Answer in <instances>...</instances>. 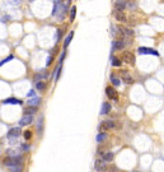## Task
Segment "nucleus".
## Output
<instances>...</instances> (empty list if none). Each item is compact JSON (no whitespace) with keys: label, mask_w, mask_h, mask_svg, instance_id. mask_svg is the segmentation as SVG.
I'll return each mask as SVG.
<instances>
[{"label":"nucleus","mask_w":164,"mask_h":172,"mask_svg":"<svg viewBox=\"0 0 164 172\" xmlns=\"http://www.w3.org/2000/svg\"><path fill=\"white\" fill-rule=\"evenodd\" d=\"M42 122H43V117H40V120H38V122H37V131L40 135H41V133H42Z\"/></svg>","instance_id":"19"},{"label":"nucleus","mask_w":164,"mask_h":172,"mask_svg":"<svg viewBox=\"0 0 164 172\" xmlns=\"http://www.w3.org/2000/svg\"><path fill=\"white\" fill-rule=\"evenodd\" d=\"M9 60H13V55H10V56H8V57H6V59H4V60H3V61H0V66H1V65H3V64H5L6 61H9Z\"/></svg>","instance_id":"30"},{"label":"nucleus","mask_w":164,"mask_h":172,"mask_svg":"<svg viewBox=\"0 0 164 172\" xmlns=\"http://www.w3.org/2000/svg\"><path fill=\"white\" fill-rule=\"evenodd\" d=\"M45 76H47L46 70H43L42 73H38V75H36V79H41V78H45Z\"/></svg>","instance_id":"26"},{"label":"nucleus","mask_w":164,"mask_h":172,"mask_svg":"<svg viewBox=\"0 0 164 172\" xmlns=\"http://www.w3.org/2000/svg\"><path fill=\"white\" fill-rule=\"evenodd\" d=\"M113 157H115L113 153L107 152V153H104V154H103V161L104 162H111V161H113Z\"/></svg>","instance_id":"15"},{"label":"nucleus","mask_w":164,"mask_h":172,"mask_svg":"<svg viewBox=\"0 0 164 172\" xmlns=\"http://www.w3.org/2000/svg\"><path fill=\"white\" fill-rule=\"evenodd\" d=\"M33 120V116H28V115H24L21 120H19V125L21 126H25V125H30Z\"/></svg>","instance_id":"10"},{"label":"nucleus","mask_w":164,"mask_h":172,"mask_svg":"<svg viewBox=\"0 0 164 172\" xmlns=\"http://www.w3.org/2000/svg\"><path fill=\"white\" fill-rule=\"evenodd\" d=\"M118 31H120L122 34H126V36H132V34H134L132 30H128V28L124 27V25H120V27H118Z\"/></svg>","instance_id":"13"},{"label":"nucleus","mask_w":164,"mask_h":172,"mask_svg":"<svg viewBox=\"0 0 164 172\" xmlns=\"http://www.w3.org/2000/svg\"><path fill=\"white\" fill-rule=\"evenodd\" d=\"M109 111H111V105L107 103V102H104V103L102 105V108H101V115H107Z\"/></svg>","instance_id":"14"},{"label":"nucleus","mask_w":164,"mask_h":172,"mask_svg":"<svg viewBox=\"0 0 164 172\" xmlns=\"http://www.w3.org/2000/svg\"><path fill=\"white\" fill-rule=\"evenodd\" d=\"M75 13H76V8L75 6H73V8L70 9V19H71V21L75 19Z\"/></svg>","instance_id":"24"},{"label":"nucleus","mask_w":164,"mask_h":172,"mask_svg":"<svg viewBox=\"0 0 164 172\" xmlns=\"http://www.w3.org/2000/svg\"><path fill=\"white\" fill-rule=\"evenodd\" d=\"M52 59H54V56H51V55H50V56H49V59H47V64H46L47 66H50V65H51V61H52Z\"/></svg>","instance_id":"31"},{"label":"nucleus","mask_w":164,"mask_h":172,"mask_svg":"<svg viewBox=\"0 0 164 172\" xmlns=\"http://www.w3.org/2000/svg\"><path fill=\"white\" fill-rule=\"evenodd\" d=\"M22 148L24 149V151H27V149H30V144H23V147Z\"/></svg>","instance_id":"33"},{"label":"nucleus","mask_w":164,"mask_h":172,"mask_svg":"<svg viewBox=\"0 0 164 172\" xmlns=\"http://www.w3.org/2000/svg\"><path fill=\"white\" fill-rule=\"evenodd\" d=\"M27 97H32V98H36V92H34L33 91V89H31V91L30 92H28V94H27Z\"/></svg>","instance_id":"28"},{"label":"nucleus","mask_w":164,"mask_h":172,"mask_svg":"<svg viewBox=\"0 0 164 172\" xmlns=\"http://www.w3.org/2000/svg\"><path fill=\"white\" fill-rule=\"evenodd\" d=\"M36 88H37V89H40V91H43V89L46 88V83L38 80V82L36 83Z\"/></svg>","instance_id":"20"},{"label":"nucleus","mask_w":164,"mask_h":172,"mask_svg":"<svg viewBox=\"0 0 164 172\" xmlns=\"http://www.w3.org/2000/svg\"><path fill=\"white\" fill-rule=\"evenodd\" d=\"M106 136H107V135H106V133H99L98 135H97V142H98V143L103 142V140L106 139Z\"/></svg>","instance_id":"22"},{"label":"nucleus","mask_w":164,"mask_h":172,"mask_svg":"<svg viewBox=\"0 0 164 172\" xmlns=\"http://www.w3.org/2000/svg\"><path fill=\"white\" fill-rule=\"evenodd\" d=\"M113 15H115V18L117 19L118 22H121V23H125V22L127 21V18H126V14H125L124 12L115 10V12H113Z\"/></svg>","instance_id":"4"},{"label":"nucleus","mask_w":164,"mask_h":172,"mask_svg":"<svg viewBox=\"0 0 164 172\" xmlns=\"http://www.w3.org/2000/svg\"><path fill=\"white\" fill-rule=\"evenodd\" d=\"M139 51L140 54H145V55H155V56H159L158 51L153 50V49H148V47H139Z\"/></svg>","instance_id":"2"},{"label":"nucleus","mask_w":164,"mask_h":172,"mask_svg":"<svg viewBox=\"0 0 164 172\" xmlns=\"http://www.w3.org/2000/svg\"><path fill=\"white\" fill-rule=\"evenodd\" d=\"M74 37V32H70L69 34H67V37L65 38V43H64V46H65V49L67 46H69V43H70V41H71V38Z\"/></svg>","instance_id":"18"},{"label":"nucleus","mask_w":164,"mask_h":172,"mask_svg":"<svg viewBox=\"0 0 164 172\" xmlns=\"http://www.w3.org/2000/svg\"><path fill=\"white\" fill-rule=\"evenodd\" d=\"M23 136H24V139H25V140H30V139L32 138V131H30V130L24 131V133H23Z\"/></svg>","instance_id":"25"},{"label":"nucleus","mask_w":164,"mask_h":172,"mask_svg":"<svg viewBox=\"0 0 164 172\" xmlns=\"http://www.w3.org/2000/svg\"><path fill=\"white\" fill-rule=\"evenodd\" d=\"M56 51H57V46H55L54 49L51 50V56H54V55H55V52H56Z\"/></svg>","instance_id":"32"},{"label":"nucleus","mask_w":164,"mask_h":172,"mask_svg":"<svg viewBox=\"0 0 164 172\" xmlns=\"http://www.w3.org/2000/svg\"><path fill=\"white\" fill-rule=\"evenodd\" d=\"M127 6L128 8H131V9H135L136 8V3L135 1H127Z\"/></svg>","instance_id":"29"},{"label":"nucleus","mask_w":164,"mask_h":172,"mask_svg":"<svg viewBox=\"0 0 164 172\" xmlns=\"http://www.w3.org/2000/svg\"><path fill=\"white\" fill-rule=\"evenodd\" d=\"M61 68H62V64H60V66H59V68H57V70H56V75H55V80H57V79H59L60 73H61Z\"/></svg>","instance_id":"27"},{"label":"nucleus","mask_w":164,"mask_h":172,"mask_svg":"<svg viewBox=\"0 0 164 172\" xmlns=\"http://www.w3.org/2000/svg\"><path fill=\"white\" fill-rule=\"evenodd\" d=\"M125 41L124 40H116L112 42V49L113 50H122L125 47Z\"/></svg>","instance_id":"8"},{"label":"nucleus","mask_w":164,"mask_h":172,"mask_svg":"<svg viewBox=\"0 0 164 172\" xmlns=\"http://www.w3.org/2000/svg\"><path fill=\"white\" fill-rule=\"evenodd\" d=\"M122 64V61L120 59H117V57H113V59H112V65L113 66H120Z\"/></svg>","instance_id":"23"},{"label":"nucleus","mask_w":164,"mask_h":172,"mask_svg":"<svg viewBox=\"0 0 164 172\" xmlns=\"http://www.w3.org/2000/svg\"><path fill=\"white\" fill-rule=\"evenodd\" d=\"M127 6V1H115V10L124 12Z\"/></svg>","instance_id":"11"},{"label":"nucleus","mask_w":164,"mask_h":172,"mask_svg":"<svg viewBox=\"0 0 164 172\" xmlns=\"http://www.w3.org/2000/svg\"><path fill=\"white\" fill-rule=\"evenodd\" d=\"M111 82L113 83V85H116V87H118V85H120V79H117L116 78V75H111Z\"/></svg>","instance_id":"21"},{"label":"nucleus","mask_w":164,"mask_h":172,"mask_svg":"<svg viewBox=\"0 0 164 172\" xmlns=\"http://www.w3.org/2000/svg\"><path fill=\"white\" fill-rule=\"evenodd\" d=\"M134 172H139V171H134Z\"/></svg>","instance_id":"34"},{"label":"nucleus","mask_w":164,"mask_h":172,"mask_svg":"<svg viewBox=\"0 0 164 172\" xmlns=\"http://www.w3.org/2000/svg\"><path fill=\"white\" fill-rule=\"evenodd\" d=\"M94 168L97 171H99V172L104 171L106 170V162L103 161V159H97V161H95V163H94Z\"/></svg>","instance_id":"9"},{"label":"nucleus","mask_w":164,"mask_h":172,"mask_svg":"<svg viewBox=\"0 0 164 172\" xmlns=\"http://www.w3.org/2000/svg\"><path fill=\"white\" fill-rule=\"evenodd\" d=\"M6 103H14V105H22V101L17 100V98H8V100L4 101V105Z\"/></svg>","instance_id":"16"},{"label":"nucleus","mask_w":164,"mask_h":172,"mask_svg":"<svg viewBox=\"0 0 164 172\" xmlns=\"http://www.w3.org/2000/svg\"><path fill=\"white\" fill-rule=\"evenodd\" d=\"M122 60L128 65H135V55L130 51H126V52L122 54Z\"/></svg>","instance_id":"1"},{"label":"nucleus","mask_w":164,"mask_h":172,"mask_svg":"<svg viewBox=\"0 0 164 172\" xmlns=\"http://www.w3.org/2000/svg\"><path fill=\"white\" fill-rule=\"evenodd\" d=\"M106 94H107V97L111 98V100H116V98H117V92H116V89L113 87L106 88Z\"/></svg>","instance_id":"6"},{"label":"nucleus","mask_w":164,"mask_h":172,"mask_svg":"<svg viewBox=\"0 0 164 172\" xmlns=\"http://www.w3.org/2000/svg\"><path fill=\"white\" fill-rule=\"evenodd\" d=\"M116 125H115V122L112 120H107V121H103V122L101 124V126H99V129L101 130H107V129H113Z\"/></svg>","instance_id":"5"},{"label":"nucleus","mask_w":164,"mask_h":172,"mask_svg":"<svg viewBox=\"0 0 164 172\" xmlns=\"http://www.w3.org/2000/svg\"><path fill=\"white\" fill-rule=\"evenodd\" d=\"M41 102V98H32V100L28 101V105L30 106H33V107H37V105Z\"/></svg>","instance_id":"17"},{"label":"nucleus","mask_w":164,"mask_h":172,"mask_svg":"<svg viewBox=\"0 0 164 172\" xmlns=\"http://www.w3.org/2000/svg\"><path fill=\"white\" fill-rule=\"evenodd\" d=\"M121 78H122V80H124V83H126V84H131V83L134 82L132 75H131L128 72H122L121 73Z\"/></svg>","instance_id":"3"},{"label":"nucleus","mask_w":164,"mask_h":172,"mask_svg":"<svg viewBox=\"0 0 164 172\" xmlns=\"http://www.w3.org/2000/svg\"><path fill=\"white\" fill-rule=\"evenodd\" d=\"M37 110H38L37 107L28 106V107H25V108H24V111H23V112H24V115H28V116H33V115L37 112Z\"/></svg>","instance_id":"12"},{"label":"nucleus","mask_w":164,"mask_h":172,"mask_svg":"<svg viewBox=\"0 0 164 172\" xmlns=\"http://www.w3.org/2000/svg\"><path fill=\"white\" fill-rule=\"evenodd\" d=\"M21 134H22V131H21V129H19V127H13V129L9 130L8 136H9V139H12V138L15 139V138H18Z\"/></svg>","instance_id":"7"}]
</instances>
